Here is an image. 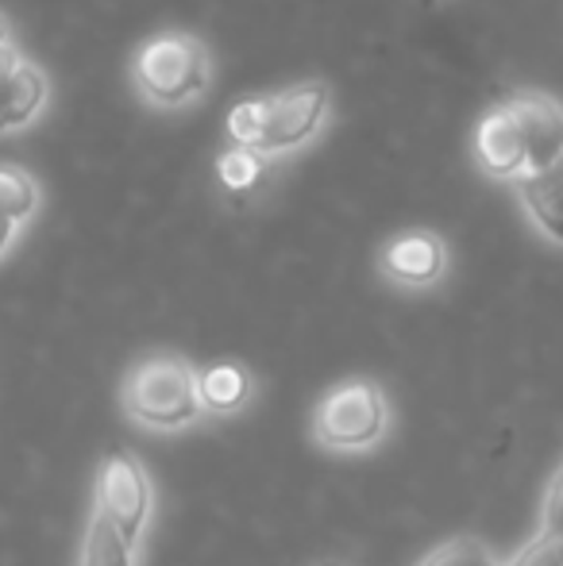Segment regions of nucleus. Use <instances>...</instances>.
Wrapping results in <instances>:
<instances>
[{"instance_id":"a211bd4d","label":"nucleus","mask_w":563,"mask_h":566,"mask_svg":"<svg viewBox=\"0 0 563 566\" xmlns=\"http://www.w3.org/2000/svg\"><path fill=\"white\" fill-rule=\"evenodd\" d=\"M20 66H23V54L15 51L12 43L0 46V101H4V93H8V90H12L15 74H20Z\"/></svg>"},{"instance_id":"4468645a","label":"nucleus","mask_w":563,"mask_h":566,"mask_svg":"<svg viewBox=\"0 0 563 566\" xmlns=\"http://www.w3.org/2000/svg\"><path fill=\"white\" fill-rule=\"evenodd\" d=\"M263 170H267V158H259L256 150L248 147H228L225 155L217 158V178L228 193H248L263 181Z\"/></svg>"},{"instance_id":"2eb2a0df","label":"nucleus","mask_w":563,"mask_h":566,"mask_svg":"<svg viewBox=\"0 0 563 566\" xmlns=\"http://www.w3.org/2000/svg\"><path fill=\"white\" fill-rule=\"evenodd\" d=\"M421 566H494V559H490V552L479 539L463 536V539H451V544L436 547Z\"/></svg>"},{"instance_id":"9b49d317","label":"nucleus","mask_w":563,"mask_h":566,"mask_svg":"<svg viewBox=\"0 0 563 566\" xmlns=\"http://www.w3.org/2000/svg\"><path fill=\"white\" fill-rule=\"evenodd\" d=\"M43 105H46V77H43V70H39L35 62L23 59L12 90H8L4 101H0V135L28 127L31 119L43 113Z\"/></svg>"},{"instance_id":"4be33fe9","label":"nucleus","mask_w":563,"mask_h":566,"mask_svg":"<svg viewBox=\"0 0 563 566\" xmlns=\"http://www.w3.org/2000/svg\"><path fill=\"white\" fill-rule=\"evenodd\" d=\"M421 4H436V0H421Z\"/></svg>"},{"instance_id":"f03ea898","label":"nucleus","mask_w":563,"mask_h":566,"mask_svg":"<svg viewBox=\"0 0 563 566\" xmlns=\"http://www.w3.org/2000/svg\"><path fill=\"white\" fill-rule=\"evenodd\" d=\"M132 77L147 105L155 108H186L197 101L212 82L209 46L181 31H166L139 46L132 62Z\"/></svg>"},{"instance_id":"1a4fd4ad","label":"nucleus","mask_w":563,"mask_h":566,"mask_svg":"<svg viewBox=\"0 0 563 566\" xmlns=\"http://www.w3.org/2000/svg\"><path fill=\"white\" fill-rule=\"evenodd\" d=\"M513 186L533 224L563 247V163L549 170H525L521 178H513Z\"/></svg>"},{"instance_id":"6e6552de","label":"nucleus","mask_w":563,"mask_h":566,"mask_svg":"<svg viewBox=\"0 0 563 566\" xmlns=\"http://www.w3.org/2000/svg\"><path fill=\"white\" fill-rule=\"evenodd\" d=\"M475 163L487 178L513 181L525 174V147H521L518 124H513L510 108H490L475 127Z\"/></svg>"},{"instance_id":"f8f14e48","label":"nucleus","mask_w":563,"mask_h":566,"mask_svg":"<svg viewBox=\"0 0 563 566\" xmlns=\"http://www.w3.org/2000/svg\"><path fill=\"white\" fill-rule=\"evenodd\" d=\"M82 566H136V547L105 516L93 513L82 544Z\"/></svg>"},{"instance_id":"423d86ee","label":"nucleus","mask_w":563,"mask_h":566,"mask_svg":"<svg viewBox=\"0 0 563 566\" xmlns=\"http://www.w3.org/2000/svg\"><path fill=\"white\" fill-rule=\"evenodd\" d=\"M525 147V170H549L563 163V105L549 93H518L505 101Z\"/></svg>"},{"instance_id":"6ab92c4d","label":"nucleus","mask_w":563,"mask_h":566,"mask_svg":"<svg viewBox=\"0 0 563 566\" xmlns=\"http://www.w3.org/2000/svg\"><path fill=\"white\" fill-rule=\"evenodd\" d=\"M12 239H15V224H12V220L0 217V259H4V254H8V247H12Z\"/></svg>"},{"instance_id":"aec40b11","label":"nucleus","mask_w":563,"mask_h":566,"mask_svg":"<svg viewBox=\"0 0 563 566\" xmlns=\"http://www.w3.org/2000/svg\"><path fill=\"white\" fill-rule=\"evenodd\" d=\"M0 46H8V20L0 15Z\"/></svg>"},{"instance_id":"9d476101","label":"nucleus","mask_w":563,"mask_h":566,"mask_svg":"<svg viewBox=\"0 0 563 566\" xmlns=\"http://www.w3.org/2000/svg\"><path fill=\"white\" fill-rule=\"evenodd\" d=\"M197 401L201 412H236L251 401V374L240 363H212L197 374Z\"/></svg>"},{"instance_id":"20e7f679","label":"nucleus","mask_w":563,"mask_h":566,"mask_svg":"<svg viewBox=\"0 0 563 566\" xmlns=\"http://www.w3.org/2000/svg\"><path fill=\"white\" fill-rule=\"evenodd\" d=\"M150 505H155V490L150 478L143 470V462L132 451L113 448L97 467V509L132 547L139 544V536L147 532Z\"/></svg>"},{"instance_id":"0eeeda50","label":"nucleus","mask_w":563,"mask_h":566,"mask_svg":"<svg viewBox=\"0 0 563 566\" xmlns=\"http://www.w3.org/2000/svg\"><path fill=\"white\" fill-rule=\"evenodd\" d=\"M448 270V247L432 231H402L383 247V274L406 290L436 285Z\"/></svg>"},{"instance_id":"f3484780","label":"nucleus","mask_w":563,"mask_h":566,"mask_svg":"<svg viewBox=\"0 0 563 566\" xmlns=\"http://www.w3.org/2000/svg\"><path fill=\"white\" fill-rule=\"evenodd\" d=\"M544 532H560L563 536V467L549 485V501H544Z\"/></svg>"},{"instance_id":"f257e3e1","label":"nucleus","mask_w":563,"mask_h":566,"mask_svg":"<svg viewBox=\"0 0 563 566\" xmlns=\"http://www.w3.org/2000/svg\"><path fill=\"white\" fill-rule=\"evenodd\" d=\"M121 401L124 412L150 432H181L201 417L197 370L181 355H150L128 370Z\"/></svg>"},{"instance_id":"7ed1b4c3","label":"nucleus","mask_w":563,"mask_h":566,"mask_svg":"<svg viewBox=\"0 0 563 566\" xmlns=\"http://www.w3.org/2000/svg\"><path fill=\"white\" fill-rule=\"evenodd\" d=\"M386 420H390V409L375 381H344L321 401L313 432L332 451H363L383 440Z\"/></svg>"},{"instance_id":"39448f33","label":"nucleus","mask_w":563,"mask_h":566,"mask_svg":"<svg viewBox=\"0 0 563 566\" xmlns=\"http://www.w3.org/2000/svg\"><path fill=\"white\" fill-rule=\"evenodd\" d=\"M329 85L324 82H301L290 90L263 97V127H259L256 155L259 158H279L290 150L305 147L316 132H321L324 116H329Z\"/></svg>"},{"instance_id":"ddd939ff","label":"nucleus","mask_w":563,"mask_h":566,"mask_svg":"<svg viewBox=\"0 0 563 566\" xmlns=\"http://www.w3.org/2000/svg\"><path fill=\"white\" fill-rule=\"evenodd\" d=\"M39 209V186L20 166H0V217L12 220L15 228L28 224Z\"/></svg>"},{"instance_id":"dca6fc26","label":"nucleus","mask_w":563,"mask_h":566,"mask_svg":"<svg viewBox=\"0 0 563 566\" xmlns=\"http://www.w3.org/2000/svg\"><path fill=\"white\" fill-rule=\"evenodd\" d=\"M505 566H563V536L560 532H541Z\"/></svg>"},{"instance_id":"412c9836","label":"nucleus","mask_w":563,"mask_h":566,"mask_svg":"<svg viewBox=\"0 0 563 566\" xmlns=\"http://www.w3.org/2000/svg\"><path fill=\"white\" fill-rule=\"evenodd\" d=\"M316 566H344V563H332V559H329V563H316Z\"/></svg>"}]
</instances>
